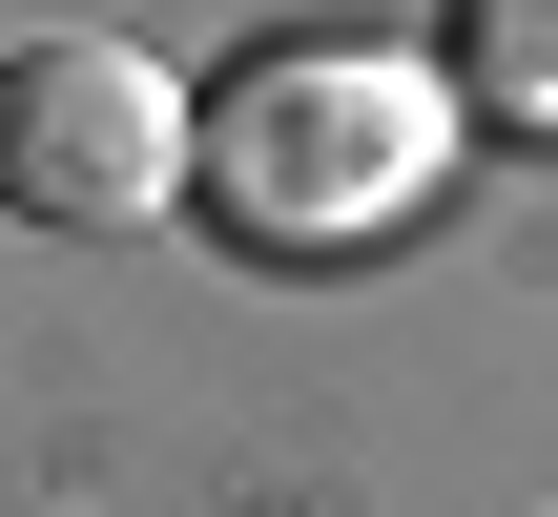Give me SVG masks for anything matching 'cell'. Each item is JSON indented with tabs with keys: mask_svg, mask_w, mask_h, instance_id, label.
Returning a JSON list of instances; mask_svg holds the SVG:
<instances>
[{
	"mask_svg": "<svg viewBox=\"0 0 558 517\" xmlns=\"http://www.w3.org/2000/svg\"><path fill=\"white\" fill-rule=\"evenodd\" d=\"M456 104L558 124V0H456Z\"/></svg>",
	"mask_w": 558,
	"mask_h": 517,
	"instance_id": "cell-3",
	"label": "cell"
},
{
	"mask_svg": "<svg viewBox=\"0 0 558 517\" xmlns=\"http://www.w3.org/2000/svg\"><path fill=\"white\" fill-rule=\"evenodd\" d=\"M456 62H414V41H248L228 83H207V166H186V207L228 228V249H269V269H331V249H393L435 187H456Z\"/></svg>",
	"mask_w": 558,
	"mask_h": 517,
	"instance_id": "cell-1",
	"label": "cell"
},
{
	"mask_svg": "<svg viewBox=\"0 0 558 517\" xmlns=\"http://www.w3.org/2000/svg\"><path fill=\"white\" fill-rule=\"evenodd\" d=\"M186 166H207V83H166L145 41L62 21V41H21V62H0V207H21V228L124 249V228H166V207H186Z\"/></svg>",
	"mask_w": 558,
	"mask_h": 517,
	"instance_id": "cell-2",
	"label": "cell"
}]
</instances>
